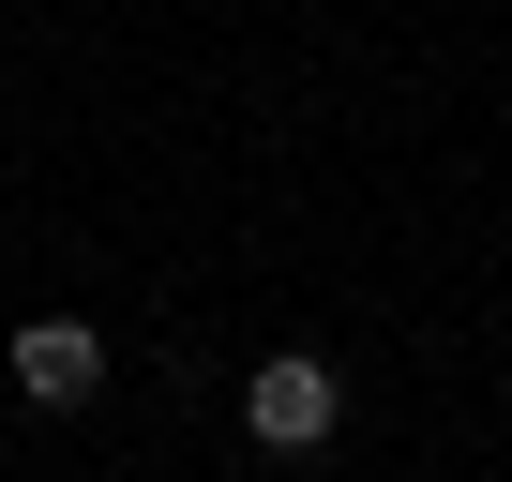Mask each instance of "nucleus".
<instances>
[{"label": "nucleus", "mask_w": 512, "mask_h": 482, "mask_svg": "<svg viewBox=\"0 0 512 482\" xmlns=\"http://www.w3.org/2000/svg\"><path fill=\"white\" fill-rule=\"evenodd\" d=\"M332 422H347V377H332L317 347H272V362L241 377V437H256V452H317Z\"/></svg>", "instance_id": "nucleus-1"}, {"label": "nucleus", "mask_w": 512, "mask_h": 482, "mask_svg": "<svg viewBox=\"0 0 512 482\" xmlns=\"http://www.w3.org/2000/svg\"><path fill=\"white\" fill-rule=\"evenodd\" d=\"M91 392H106V332H91V317H31V332H16V407L61 422V407H91Z\"/></svg>", "instance_id": "nucleus-2"}]
</instances>
